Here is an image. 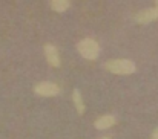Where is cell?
<instances>
[{
  "label": "cell",
  "mask_w": 158,
  "mask_h": 139,
  "mask_svg": "<svg viewBox=\"0 0 158 139\" xmlns=\"http://www.w3.org/2000/svg\"><path fill=\"white\" fill-rule=\"evenodd\" d=\"M105 69L107 72H110V73H115V75H131V73H134L137 70V66L131 60L115 58V60L106 61Z\"/></svg>",
  "instance_id": "cell-1"
},
{
  "label": "cell",
  "mask_w": 158,
  "mask_h": 139,
  "mask_svg": "<svg viewBox=\"0 0 158 139\" xmlns=\"http://www.w3.org/2000/svg\"><path fill=\"white\" fill-rule=\"evenodd\" d=\"M77 49L80 52V55L86 60H95L100 54V46L95 40L92 38H85L81 40L78 45H77Z\"/></svg>",
  "instance_id": "cell-2"
},
{
  "label": "cell",
  "mask_w": 158,
  "mask_h": 139,
  "mask_svg": "<svg viewBox=\"0 0 158 139\" xmlns=\"http://www.w3.org/2000/svg\"><path fill=\"white\" fill-rule=\"evenodd\" d=\"M34 93L39 95V96H57L60 93V87L55 83L42 81L34 87Z\"/></svg>",
  "instance_id": "cell-3"
},
{
  "label": "cell",
  "mask_w": 158,
  "mask_h": 139,
  "mask_svg": "<svg viewBox=\"0 0 158 139\" xmlns=\"http://www.w3.org/2000/svg\"><path fill=\"white\" fill-rule=\"evenodd\" d=\"M158 18V8H148V9H143L140 12L135 14V22L140 23V25H146V23H151L154 20Z\"/></svg>",
  "instance_id": "cell-4"
},
{
  "label": "cell",
  "mask_w": 158,
  "mask_h": 139,
  "mask_svg": "<svg viewBox=\"0 0 158 139\" xmlns=\"http://www.w3.org/2000/svg\"><path fill=\"white\" fill-rule=\"evenodd\" d=\"M45 57H46V61L52 66V67H58L60 66V55H58V50L54 45H46L45 46Z\"/></svg>",
  "instance_id": "cell-5"
},
{
  "label": "cell",
  "mask_w": 158,
  "mask_h": 139,
  "mask_svg": "<svg viewBox=\"0 0 158 139\" xmlns=\"http://www.w3.org/2000/svg\"><path fill=\"white\" fill-rule=\"evenodd\" d=\"M115 122H117L115 116H112V115H105V116H100V118L95 119L94 127H95L97 130H106V129H110L112 125H115Z\"/></svg>",
  "instance_id": "cell-6"
},
{
  "label": "cell",
  "mask_w": 158,
  "mask_h": 139,
  "mask_svg": "<svg viewBox=\"0 0 158 139\" xmlns=\"http://www.w3.org/2000/svg\"><path fill=\"white\" fill-rule=\"evenodd\" d=\"M72 101H74V105H75L78 115H83L85 113V102H83L81 93H80L78 89H74V92H72Z\"/></svg>",
  "instance_id": "cell-7"
},
{
  "label": "cell",
  "mask_w": 158,
  "mask_h": 139,
  "mask_svg": "<svg viewBox=\"0 0 158 139\" xmlns=\"http://www.w3.org/2000/svg\"><path fill=\"white\" fill-rule=\"evenodd\" d=\"M49 6L55 12H64L71 6V2H68V0H52V2H49Z\"/></svg>",
  "instance_id": "cell-8"
},
{
  "label": "cell",
  "mask_w": 158,
  "mask_h": 139,
  "mask_svg": "<svg viewBox=\"0 0 158 139\" xmlns=\"http://www.w3.org/2000/svg\"><path fill=\"white\" fill-rule=\"evenodd\" d=\"M151 139H158V129H155V132L152 133V138Z\"/></svg>",
  "instance_id": "cell-9"
},
{
  "label": "cell",
  "mask_w": 158,
  "mask_h": 139,
  "mask_svg": "<svg viewBox=\"0 0 158 139\" xmlns=\"http://www.w3.org/2000/svg\"><path fill=\"white\" fill-rule=\"evenodd\" d=\"M155 5H157V8H158V0H157V2H155Z\"/></svg>",
  "instance_id": "cell-10"
},
{
  "label": "cell",
  "mask_w": 158,
  "mask_h": 139,
  "mask_svg": "<svg viewBox=\"0 0 158 139\" xmlns=\"http://www.w3.org/2000/svg\"><path fill=\"white\" fill-rule=\"evenodd\" d=\"M102 139H109V138H102Z\"/></svg>",
  "instance_id": "cell-11"
}]
</instances>
